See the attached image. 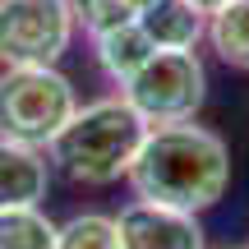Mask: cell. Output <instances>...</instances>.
I'll list each match as a JSON object with an SVG mask.
<instances>
[{"instance_id": "277c9868", "label": "cell", "mask_w": 249, "mask_h": 249, "mask_svg": "<svg viewBox=\"0 0 249 249\" xmlns=\"http://www.w3.org/2000/svg\"><path fill=\"white\" fill-rule=\"evenodd\" d=\"M120 97L139 111V120L148 129L185 124L198 116V107L208 97V70L194 51H152L120 83Z\"/></svg>"}, {"instance_id": "7a4b0ae2", "label": "cell", "mask_w": 249, "mask_h": 249, "mask_svg": "<svg viewBox=\"0 0 249 249\" xmlns=\"http://www.w3.org/2000/svg\"><path fill=\"white\" fill-rule=\"evenodd\" d=\"M143 134L148 124L124 97H97L74 111L46 152L74 185H116L129 176L143 148Z\"/></svg>"}, {"instance_id": "3957f363", "label": "cell", "mask_w": 249, "mask_h": 249, "mask_svg": "<svg viewBox=\"0 0 249 249\" xmlns=\"http://www.w3.org/2000/svg\"><path fill=\"white\" fill-rule=\"evenodd\" d=\"M79 111V92L55 65L0 70V139L23 148H51V139Z\"/></svg>"}, {"instance_id": "9c48e42d", "label": "cell", "mask_w": 249, "mask_h": 249, "mask_svg": "<svg viewBox=\"0 0 249 249\" xmlns=\"http://www.w3.org/2000/svg\"><path fill=\"white\" fill-rule=\"evenodd\" d=\"M208 42L231 70H249V0H226L208 14Z\"/></svg>"}, {"instance_id": "5b68a950", "label": "cell", "mask_w": 249, "mask_h": 249, "mask_svg": "<svg viewBox=\"0 0 249 249\" xmlns=\"http://www.w3.org/2000/svg\"><path fill=\"white\" fill-rule=\"evenodd\" d=\"M74 0H0V65H55L74 42Z\"/></svg>"}, {"instance_id": "8fae6325", "label": "cell", "mask_w": 249, "mask_h": 249, "mask_svg": "<svg viewBox=\"0 0 249 249\" xmlns=\"http://www.w3.org/2000/svg\"><path fill=\"white\" fill-rule=\"evenodd\" d=\"M0 249H55V222L42 208L0 213Z\"/></svg>"}, {"instance_id": "4fadbf2b", "label": "cell", "mask_w": 249, "mask_h": 249, "mask_svg": "<svg viewBox=\"0 0 249 249\" xmlns=\"http://www.w3.org/2000/svg\"><path fill=\"white\" fill-rule=\"evenodd\" d=\"M143 5H148V0H74V14L88 28V37H102V33H116V28L139 23Z\"/></svg>"}, {"instance_id": "30bf717a", "label": "cell", "mask_w": 249, "mask_h": 249, "mask_svg": "<svg viewBox=\"0 0 249 249\" xmlns=\"http://www.w3.org/2000/svg\"><path fill=\"white\" fill-rule=\"evenodd\" d=\"M92 46H97V65L107 70V79H111V83H124V79H129V74L152 55V46H148V37L139 33V23L92 37Z\"/></svg>"}, {"instance_id": "8992f818", "label": "cell", "mask_w": 249, "mask_h": 249, "mask_svg": "<svg viewBox=\"0 0 249 249\" xmlns=\"http://www.w3.org/2000/svg\"><path fill=\"white\" fill-rule=\"evenodd\" d=\"M116 235H120V249H208L194 213L148 203V198H134L129 208H120Z\"/></svg>"}, {"instance_id": "5bb4252c", "label": "cell", "mask_w": 249, "mask_h": 249, "mask_svg": "<svg viewBox=\"0 0 249 249\" xmlns=\"http://www.w3.org/2000/svg\"><path fill=\"white\" fill-rule=\"evenodd\" d=\"M194 5H198V9H203V14H213V9H222V5H226V0H194Z\"/></svg>"}, {"instance_id": "52a82bcc", "label": "cell", "mask_w": 249, "mask_h": 249, "mask_svg": "<svg viewBox=\"0 0 249 249\" xmlns=\"http://www.w3.org/2000/svg\"><path fill=\"white\" fill-rule=\"evenodd\" d=\"M139 33L152 51H194L208 37V14L194 0H148L139 14Z\"/></svg>"}, {"instance_id": "7c38bea8", "label": "cell", "mask_w": 249, "mask_h": 249, "mask_svg": "<svg viewBox=\"0 0 249 249\" xmlns=\"http://www.w3.org/2000/svg\"><path fill=\"white\" fill-rule=\"evenodd\" d=\"M55 249H120L116 217L102 213H79L65 226H55Z\"/></svg>"}, {"instance_id": "6da1fadb", "label": "cell", "mask_w": 249, "mask_h": 249, "mask_svg": "<svg viewBox=\"0 0 249 249\" xmlns=\"http://www.w3.org/2000/svg\"><path fill=\"white\" fill-rule=\"evenodd\" d=\"M134 194L148 203H166L180 213H203L231 185V148L222 134L203 124H157L143 134V148L134 157L129 176Z\"/></svg>"}, {"instance_id": "ba28073f", "label": "cell", "mask_w": 249, "mask_h": 249, "mask_svg": "<svg viewBox=\"0 0 249 249\" xmlns=\"http://www.w3.org/2000/svg\"><path fill=\"white\" fill-rule=\"evenodd\" d=\"M51 189V161L37 148L0 139V213L14 208H37Z\"/></svg>"}]
</instances>
